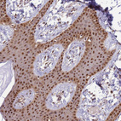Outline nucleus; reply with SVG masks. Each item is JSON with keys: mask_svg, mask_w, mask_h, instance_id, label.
<instances>
[{"mask_svg": "<svg viewBox=\"0 0 121 121\" xmlns=\"http://www.w3.org/2000/svg\"><path fill=\"white\" fill-rule=\"evenodd\" d=\"M118 53L105 68L93 75L80 96L77 118L84 121L106 120L120 102V70L113 66Z\"/></svg>", "mask_w": 121, "mask_h": 121, "instance_id": "1", "label": "nucleus"}, {"mask_svg": "<svg viewBox=\"0 0 121 121\" xmlns=\"http://www.w3.org/2000/svg\"><path fill=\"white\" fill-rule=\"evenodd\" d=\"M86 4L76 1L56 0L36 26L34 39L44 43L60 36L79 17Z\"/></svg>", "mask_w": 121, "mask_h": 121, "instance_id": "2", "label": "nucleus"}, {"mask_svg": "<svg viewBox=\"0 0 121 121\" xmlns=\"http://www.w3.org/2000/svg\"><path fill=\"white\" fill-rule=\"evenodd\" d=\"M46 0H8L6 13L15 24H23L33 20L47 4Z\"/></svg>", "mask_w": 121, "mask_h": 121, "instance_id": "3", "label": "nucleus"}, {"mask_svg": "<svg viewBox=\"0 0 121 121\" xmlns=\"http://www.w3.org/2000/svg\"><path fill=\"white\" fill-rule=\"evenodd\" d=\"M76 89L77 84L72 81L56 84L46 96V108L50 111H58L64 108L74 96Z\"/></svg>", "mask_w": 121, "mask_h": 121, "instance_id": "4", "label": "nucleus"}, {"mask_svg": "<svg viewBox=\"0 0 121 121\" xmlns=\"http://www.w3.org/2000/svg\"><path fill=\"white\" fill-rule=\"evenodd\" d=\"M63 50L62 44L56 43L40 52L33 61V74L37 77H43L53 71Z\"/></svg>", "mask_w": 121, "mask_h": 121, "instance_id": "5", "label": "nucleus"}, {"mask_svg": "<svg viewBox=\"0 0 121 121\" xmlns=\"http://www.w3.org/2000/svg\"><path fill=\"white\" fill-rule=\"evenodd\" d=\"M86 49L84 39H76L70 43L63 55L61 69L69 72L80 62Z\"/></svg>", "mask_w": 121, "mask_h": 121, "instance_id": "6", "label": "nucleus"}, {"mask_svg": "<svg viewBox=\"0 0 121 121\" xmlns=\"http://www.w3.org/2000/svg\"><path fill=\"white\" fill-rule=\"evenodd\" d=\"M35 95H36V92L32 88L20 91L12 103V108L15 110H20L26 108L33 102L35 98Z\"/></svg>", "mask_w": 121, "mask_h": 121, "instance_id": "7", "label": "nucleus"}, {"mask_svg": "<svg viewBox=\"0 0 121 121\" xmlns=\"http://www.w3.org/2000/svg\"><path fill=\"white\" fill-rule=\"evenodd\" d=\"M0 73H1L0 74V78H1L0 88H1V95H3L14 78V70L12 60H9L1 63Z\"/></svg>", "mask_w": 121, "mask_h": 121, "instance_id": "8", "label": "nucleus"}, {"mask_svg": "<svg viewBox=\"0 0 121 121\" xmlns=\"http://www.w3.org/2000/svg\"><path fill=\"white\" fill-rule=\"evenodd\" d=\"M14 29L9 25L2 23L0 26V50H3L13 38Z\"/></svg>", "mask_w": 121, "mask_h": 121, "instance_id": "9", "label": "nucleus"}]
</instances>
